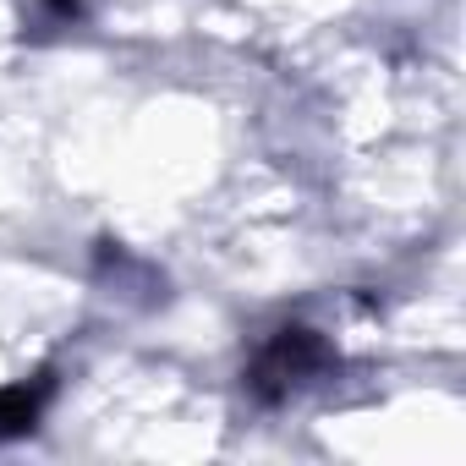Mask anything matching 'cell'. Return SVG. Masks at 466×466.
<instances>
[{
	"mask_svg": "<svg viewBox=\"0 0 466 466\" xmlns=\"http://www.w3.org/2000/svg\"><path fill=\"white\" fill-rule=\"evenodd\" d=\"M50 390H56V379H50V373H39L34 384H12V390H0V444H6V439H23V433H34V428H39Z\"/></svg>",
	"mask_w": 466,
	"mask_h": 466,
	"instance_id": "2",
	"label": "cell"
},
{
	"mask_svg": "<svg viewBox=\"0 0 466 466\" xmlns=\"http://www.w3.org/2000/svg\"><path fill=\"white\" fill-rule=\"evenodd\" d=\"M329 368H335L329 340H324L319 329L291 324V329H275V335L258 346V357L248 362V395L264 400V406H280L286 395H297L302 384H313V379L329 373Z\"/></svg>",
	"mask_w": 466,
	"mask_h": 466,
	"instance_id": "1",
	"label": "cell"
}]
</instances>
